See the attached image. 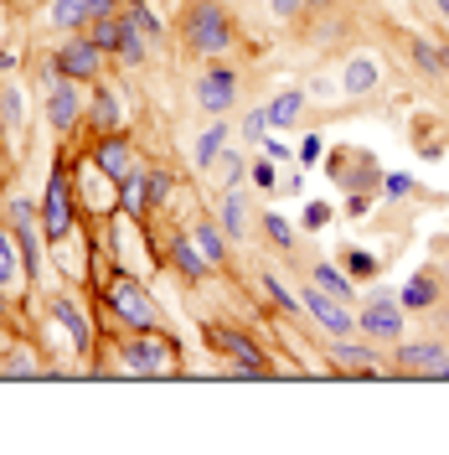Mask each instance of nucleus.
<instances>
[{"instance_id":"nucleus-1","label":"nucleus","mask_w":449,"mask_h":455,"mask_svg":"<svg viewBox=\"0 0 449 455\" xmlns=\"http://www.w3.org/2000/svg\"><path fill=\"white\" fill-rule=\"evenodd\" d=\"M186 42H192L197 52H223V47H232V27H227L223 5L197 0V5L186 11Z\"/></svg>"},{"instance_id":"nucleus-2","label":"nucleus","mask_w":449,"mask_h":455,"mask_svg":"<svg viewBox=\"0 0 449 455\" xmlns=\"http://www.w3.org/2000/svg\"><path fill=\"white\" fill-rule=\"evenodd\" d=\"M109 311L119 315V321H130V326H140V331L155 326V306H150V295H145L130 275H119V280L109 284Z\"/></svg>"},{"instance_id":"nucleus-3","label":"nucleus","mask_w":449,"mask_h":455,"mask_svg":"<svg viewBox=\"0 0 449 455\" xmlns=\"http://www.w3.org/2000/svg\"><path fill=\"white\" fill-rule=\"evenodd\" d=\"M42 228H47V238H67V233H73V192H67V176H62V171H52V181H47Z\"/></svg>"},{"instance_id":"nucleus-4","label":"nucleus","mask_w":449,"mask_h":455,"mask_svg":"<svg viewBox=\"0 0 449 455\" xmlns=\"http://www.w3.org/2000/svg\"><path fill=\"white\" fill-rule=\"evenodd\" d=\"M119 363H124L130 372H150V378H161V372H170L176 352H170L161 337H145V341H130V347L119 352Z\"/></svg>"},{"instance_id":"nucleus-5","label":"nucleus","mask_w":449,"mask_h":455,"mask_svg":"<svg viewBox=\"0 0 449 455\" xmlns=\"http://www.w3.org/2000/svg\"><path fill=\"white\" fill-rule=\"evenodd\" d=\"M98 42H93V36H73V42H67V47H57V73H62V78H93V73H98Z\"/></svg>"},{"instance_id":"nucleus-6","label":"nucleus","mask_w":449,"mask_h":455,"mask_svg":"<svg viewBox=\"0 0 449 455\" xmlns=\"http://www.w3.org/2000/svg\"><path fill=\"white\" fill-rule=\"evenodd\" d=\"M232 73L227 68H212V73H201L197 78V104L201 109H212V114H223V109H232Z\"/></svg>"},{"instance_id":"nucleus-7","label":"nucleus","mask_w":449,"mask_h":455,"mask_svg":"<svg viewBox=\"0 0 449 455\" xmlns=\"http://www.w3.org/2000/svg\"><path fill=\"white\" fill-rule=\"evenodd\" d=\"M47 119H52V130H78V88H73V78H62V84H52V93H47Z\"/></svg>"},{"instance_id":"nucleus-8","label":"nucleus","mask_w":449,"mask_h":455,"mask_svg":"<svg viewBox=\"0 0 449 455\" xmlns=\"http://www.w3.org/2000/svg\"><path fill=\"white\" fill-rule=\"evenodd\" d=\"M305 311L315 315V321H320L331 337H346V331H351V315L341 311L336 295H320V290H310V295H305Z\"/></svg>"},{"instance_id":"nucleus-9","label":"nucleus","mask_w":449,"mask_h":455,"mask_svg":"<svg viewBox=\"0 0 449 455\" xmlns=\"http://www.w3.org/2000/svg\"><path fill=\"white\" fill-rule=\"evenodd\" d=\"M362 331L366 337H398V331H403V315H398V306L388 300V295H377V300L362 311Z\"/></svg>"},{"instance_id":"nucleus-10","label":"nucleus","mask_w":449,"mask_h":455,"mask_svg":"<svg viewBox=\"0 0 449 455\" xmlns=\"http://www.w3.org/2000/svg\"><path fill=\"white\" fill-rule=\"evenodd\" d=\"M52 315L62 321V326H67V331H73V347H78V352H83L88 341H93V326H88V315L78 311L73 300H62V295H57V300H52Z\"/></svg>"},{"instance_id":"nucleus-11","label":"nucleus","mask_w":449,"mask_h":455,"mask_svg":"<svg viewBox=\"0 0 449 455\" xmlns=\"http://www.w3.org/2000/svg\"><path fill=\"white\" fill-rule=\"evenodd\" d=\"M88 21H93V0H57L52 5V27H62V31H78Z\"/></svg>"},{"instance_id":"nucleus-12","label":"nucleus","mask_w":449,"mask_h":455,"mask_svg":"<svg viewBox=\"0 0 449 455\" xmlns=\"http://www.w3.org/2000/svg\"><path fill=\"white\" fill-rule=\"evenodd\" d=\"M98 171H104V176H109V181H124V176H130V150H124V140H104L98 145Z\"/></svg>"},{"instance_id":"nucleus-13","label":"nucleus","mask_w":449,"mask_h":455,"mask_svg":"<svg viewBox=\"0 0 449 455\" xmlns=\"http://www.w3.org/2000/svg\"><path fill=\"white\" fill-rule=\"evenodd\" d=\"M170 259H176V269L181 275H192V280H201L212 264L201 259V249H197V238H176V249H170Z\"/></svg>"},{"instance_id":"nucleus-14","label":"nucleus","mask_w":449,"mask_h":455,"mask_svg":"<svg viewBox=\"0 0 449 455\" xmlns=\"http://www.w3.org/2000/svg\"><path fill=\"white\" fill-rule=\"evenodd\" d=\"M227 347V352H232V357H238V363H243V368L253 372V378H258V372H264V357H258V347H253L248 337H243V331H223V337H217Z\"/></svg>"},{"instance_id":"nucleus-15","label":"nucleus","mask_w":449,"mask_h":455,"mask_svg":"<svg viewBox=\"0 0 449 455\" xmlns=\"http://www.w3.org/2000/svg\"><path fill=\"white\" fill-rule=\"evenodd\" d=\"M119 202H124L130 218H145V207H150V202H145V171H130V176L119 181Z\"/></svg>"},{"instance_id":"nucleus-16","label":"nucleus","mask_w":449,"mask_h":455,"mask_svg":"<svg viewBox=\"0 0 449 455\" xmlns=\"http://www.w3.org/2000/svg\"><path fill=\"white\" fill-rule=\"evenodd\" d=\"M145 42H150V36H145L130 16H119V57H124V62H145Z\"/></svg>"},{"instance_id":"nucleus-17","label":"nucleus","mask_w":449,"mask_h":455,"mask_svg":"<svg viewBox=\"0 0 449 455\" xmlns=\"http://www.w3.org/2000/svg\"><path fill=\"white\" fill-rule=\"evenodd\" d=\"M88 124H93V130H104V135L119 130V104H114L109 88H98V93H93V114H88Z\"/></svg>"},{"instance_id":"nucleus-18","label":"nucleus","mask_w":449,"mask_h":455,"mask_svg":"<svg viewBox=\"0 0 449 455\" xmlns=\"http://www.w3.org/2000/svg\"><path fill=\"white\" fill-rule=\"evenodd\" d=\"M305 109V93H300V88H284L280 99H274V104H269V124H295V114Z\"/></svg>"},{"instance_id":"nucleus-19","label":"nucleus","mask_w":449,"mask_h":455,"mask_svg":"<svg viewBox=\"0 0 449 455\" xmlns=\"http://www.w3.org/2000/svg\"><path fill=\"white\" fill-rule=\"evenodd\" d=\"M223 233L227 238H243L248 233V202L238 197V192H227V202H223Z\"/></svg>"},{"instance_id":"nucleus-20","label":"nucleus","mask_w":449,"mask_h":455,"mask_svg":"<svg viewBox=\"0 0 449 455\" xmlns=\"http://www.w3.org/2000/svg\"><path fill=\"white\" fill-rule=\"evenodd\" d=\"M398 363H403V368H419V372H439L445 368V352H439V347H403Z\"/></svg>"},{"instance_id":"nucleus-21","label":"nucleus","mask_w":449,"mask_h":455,"mask_svg":"<svg viewBox=\"0 0 449 455\" xmlns=\"http://www.w3.org/2000/svg\"><path fill=\"white\" fill-rule=\"evenodd\" d=\"M408 311H423V306H434V280L429 275H414V280L403 284V295H398Z\"/></svg>"},{"instance_id":"nucleus-22","label":"nucleus","mask_w":449,"mask_h":455,"mask_svg":"<svg viewBox=\"0 0 449 455\" xmlns=\"http://www.w3.org/2000/svg\"><path fill=\"white\" fill-rule=\"evenodd\" d=\"M223 140H227V124H207V130H201V140H197V166H201V171L217 161Z\"/></svg>"},{"instance_id":"nucleus-23","label":"nucleus","mask_w":449,"mask_h":455,"mask_svg":"<svg viewBox=\"0 0 449 455\" xmlns=\"http://www.w3.org/2000/svg\"><path fill=\"white\" fill-rule=\"evenodd\" d=\"M93 42L98 52H119V16H93Z\"/></svg>"},{"instance_id":"nucleus-24","label":"nucleus","mask_w":449,"mask_h":455,"mask_svg":"<svg viewBox=\"0 0 449 455\" xmlns=\"http://www.w3.org/2000/svg\"><path fill=\"white\" fill-rule=\"evenodd\" d=\"M124 16H130V21L150 36V42H161V21H155V11H150L145 0H130V11H124Z\"/></svg>"},{"instance_id":"nucleus-25","label":"nucleus","mask_w":449,"mask_h":455,"mask_svg":"<svg viewBox=\"0 0 449 455\" xmlns=\"http://www.w3.org/2000/svg\"><path fill=\"white\" fill-rule=\"evenodd\" d=\"M197 249H201V259H207V264H223V233H217L212 223H201L197 228Z\"/></svg>"},{"instance_id":"nucleus-26","label":"nucleus","mask_w":449,"mask_h":455,"mask_svg":"<svg viewBox=\"0 0 449 455\" xmlns=\"http://www.w3.org/2000/svg\"><path fill=\"white\" fill-rule=\"evenodd\" d=\"M372 84H377V68H372L366 57H357V62L346 68V88H351V93H366Z\"/></svg>"},{"instance_id":"nucleus-27","label":"nucleus","mask_w":449,"mask_h":455,"mask_svg":"<svg viewBox=\"0 0 449 455\" xmlns=\"http://www.w3.org/2000/svg\"><path fill=\"white\" fill-rule=\"evenodd\" d=\"M315 284H320V290H331L336 300H346V295H351V284H346V275H336V269H326V264L315 269Z\"/></svg>"},{"instance_id":"nucleus-28","label":"nucleus","mask_w":449,"mask_h":455,"mask_svg":"<svg viewBox=\"0 0 449 455\" xmlns=\"http://www.w3.org/2000/svg\"><path fill=\"white\" fill-rule=\"evenodd\" d=\"M11 275H16V243H11V233L0 228V284H11Z\"/></svg>"},{"instance_id":"nucleus-29","label":"nucleus","mask_w":449,"mask_h":455,"mask_svg":"<svg viewBox=\"0 0 449 455\" xmlns=\"http://www.w3.org/2000/svg\"><path fill=\"white\" fill-rule=\"evenodd\" d=\"M166 192H170L166 171H145V202H166Z\"/></svg>"},{"instance_id":"nucleus-30","label":"nucleus","mask_w":449,"mask_h":455,"mask_svg":"<svg viewBox=\"0 0 449 455\" xmlns=\"http://www.w3.org/2000/svg\"><path fill=\"white\" fill-rule=\"evenodd\" d=\"M264 228H269V238H274L280 249H289V243H295V228L284 223L280 212H269V218H264Z\"/></svg>"},{"instance_id":"nucleus-31","label":"nucleus","mask_w":449,"mask_h":455,"mask_svg":"<svg viewBox=\"0 0 449 455\" xmlns=\"http://www.w3.org/2000/svg\"><path fill=\"white\" fill-rule=\"evenodd\" d=\"M264 130H269V109H253L248 119H243V135H248V140H264Z\"/></svg>"},{"instance_id":"nucleus-32","label":"nucleus","mask_w":449,"mask_h":455,"mask_svg":"<svg viewBox=\"0 0 449 455\" xmlns=\"http://www.w3.org/2000/svg\"><path fill=\"white\" fill-rule=\"evenodd\" d=\"M264 290H269V300H274V306H284V311H295V295H289V290H284V284L274 280V275L264 280Z\"/></svg>"},{"instance_id":"nucleus-33","label":"nucleus","mask_w":449,"mask_h":455,"mask_svg":"<svg viewBox=\"0 0 449 455\" xmlns=\"http://www.w3.org/2000/svg\"><path fill=\"white\" fill-rule=\"evenodd\" d=\"M336 357H341V363H351V368H372V357H366L362 347H346V341L336 347Z\"/></svg>"},{"instance_id":"nucleus-34","label":"nucleus","mask_w":449,"mask_h":455,"mask_svg":"<svg viewBox=\"0 0 449 455\" xmlns=\"http://www.w3.org/2000/svg\"><path fill=\"white\" fill-rule=\"evenodd\" d=\"M346 254H351L346 264H351L357 275H372V269H377V259H372V254H362V249H346Z\"/></svg>"},{"instance_id":"nucleus-35","label":"nucleus","mask_w":449,"mask_h":455,"mask_svg":"<svg viewBox=\"0 0 449 455\" xmlns=\"http://www.w3.org/2000/svg\"><path fill=\"white\" fill-rule=\"evenodd\" d=\"M326 218H331V207H326V202H310V207H305V223L310 228H326Z\"/></svg>"},{"instance_id":"nucleus-36","label":"nucleus","mask_w":449,"mask_h":455,"mask_svg":"<svg viewBox=\"0 0 449 455\" xmlns=\"http://www.w3.org/2000/svg\"><path fill=\"white\" fill-rule=\"evenodd\" d=\"M238 176H243V161H238V156H223V181H227V187H232Z\"/></svg>"},{"instance_id":"nucleus-37","label":"nucleus","mask_w":449,"mask_h":455,"mask_svg":"<svg viewBox=\"0 0 449 455\" xmlns=\"http://www.w3.org/2000/svg\"><path fill=\"white\" fill-rule=\"evenodd\" d=\"M253 181H258V187H274V161H258V166H253Z\"/></svg>"},{"instance_id":"nucleus-38","label":"nucleus","mask_w":449,"mask_h":455,"mask_svg":"<svg viewBox=\"0 0 449 455\" xmlns=\"http://www.w3.org/2000/svg\"><path fill=\"white\" fill-rule=\"evenodd\" d=\"M414 52H419L423 68H439V57H434V47H429V42H414Z\"/></svg>"},{"instance_id":"nucleus-39","label":"nucleus","mask_w":449,"mask_h":455,"mask_svg":"<svg viewBox=\"0 0 449 455\" xmlns=\"http://www.w3.org/2000/svg\"><path fill=\"white\" fill-rule=\"evenodd\" d=\"M124 0H93V16H119Z\"/></svg>"},{"instance_id":"nucleus-40","label":"nucleus","mask_w":449,"mask_h":455,"mask_svg":"<svg viewBox=\"0 0 449 455\" xmlns=\"http://www.w3.org/2000/svg\"><path fill=\"white\" fill-rule=\"evenodd\" d=\"M300 5H305V0H274V11H280V16H295Z\"/></svg>"},{"instance_id":"nucleus-41","label":"nucleus","mask_w":449,"mask_h":455,"mask_svg":"<svg viewBox=\"0 0 449 455\" xmlns=\"http://www.w3.org/2000/svg\"><path fill=\"white\" fill-rule=\"evenodd\" d=\"M434 5H439V11H445V16H449V0H434Z\"/></svg>"},{"instance_id":"nucleus-42","label":"nucleus","mask_w":449,"mask_h":455,"mask_svg":"<svg viewBox=\"0 0 449 455\" xmlns=\"http://www.w3.org/2000/svg\"><path fill=\"white\" fill-rule=\"evenodd\" d=\"M439 378H449V357H445V368H439Z\"/></svg>"},{"instance_id":"nucleus-43","label":"nucleus","mask_w":449,"mask_h":455,"mask_svg":"<svg viewBox=\"0 0 449 455\" xmlns=\"http://www.w3.org/2000/svg\"><path fill=\"white\" fill-rule=\"evenodd\" d=\"M305 5H326V0H305Z\"/></svg>"}]
</instances>
